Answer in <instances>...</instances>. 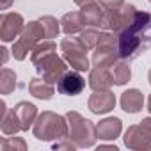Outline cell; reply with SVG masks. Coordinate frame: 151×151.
I'll return each mask as SVG.
<instances>
[{"label": "cell", "mask_w": 151, "mask_h": 151, "mask_svg": "<svg viewBox=\"0 0 151 151\" xmlns=\"http://www.w3.org/2000/svg\"><path fill=\"white\" fill-rule=\"evenodd\" d=\"M119 36V57L133 60L140 53L151 48V13L139 11L132 27L123 30Z\"/></svg>", "instance_id": "cell-1"}, {"label": "cell", "mask_w": 151, "mask_h": 151, "mask_svg": "<svg viewBox=\"0 0 151 151\" xmlns=\"http://www.w3.org/2000/svg\"><path fill=\"white\" fill-rule=\"evenodd\" d=\"M77 147V144H75L73 140H66V142H55L53 144V149H75Z\"/></svg>", "instance_id": "cell-28"}, {"label": "cell", "mask_w": 151, "mask_h": 151, "mask_svg": "<svg viewBox=\"0 0 151 151\" xmlns=\"http://www.w3.org/2000/svg\"><path fill=\"white\" fill-rule=\"evenodd\" d=\"M39 22H41V25H43V29H45V36H46V39H53V37L59 36V32H60L62 27H60V22H59L57 18L46 14V16H41Z\"/></svg>", "instance_id": "cell-23"}, {"label": "cell", "mask_w": 151, "mask_h": 151, "mask_svg": "<svg viewBox=\"0 0 151 151\" xmlns=\"http://www.w3.org/2000/svg\"><path fill=\"white\" fill-rule=\"evenodd\" d=\"M100 30H96V27H87V29H84L82 32H80V36H78V39L82 41V45L87 48V50H94L96 48V45H98V41H100Z\"/></svg>", "instance_id": "cell-24"}, {"label": "cell", "mask_w": 151, "mask_h": 151, "mask_svg": "<svg viewBox=\"0 0 151 151\" xmlns=\"http://www.w3.org/2000/svg\"><path fill=\"white\" fill-rule=\"evenodd\" d=\"M14 112H16V116L20 119V124H22V130L23 132H27L30 126H34V123L37 119V107L34 103L20 101V103H16Z\"/></svg>", "instance_id": "cell-16"}, {"label": "cell", "mask_w": 151, "mask_h": 151, "mask_svg": "<svg viewBox=\"0 0 151 151\" xmlns=\"http://www.w3.org/2000/svg\"><path fill=\"white\" fill-rule=\"evenodd\" d=\"M60 52L68 66L77 71H89V59H87V48L82 45L78 37H66L60 41Z\"/></svg>", "instance_id": "cell-6"}, {"label": "cell", "mask_w": 151, "mask_h": 151, "mask_svg": "<svg viewBox=\"0 0 151 151\" xmlns=\"http://www.w3.org/2000/svg\"><path fill=\"white\" fill-rule=\"evenodd\" d=\"M43 39H46V36H45V29H43L41 22L39 20L29 22L25 25L23 32L20 34V37L13 43V57L16 60H25L27 55L34 50V46Z\"/></svg>", "instance_id": "cell-5"}, {"label": "cell", "mask_w": 151, "mask_h": 151, "mask_svg": "<svg viewBox=\"0 0 151 151\" xmlns=\"http://www.w3.org/2000/svg\"><path fill=\"white\" fill-rule=\"evenodd\" d=\"M147 110H149V114H151V94L147 96Z\"/></svg>", "instance_id": "cell-31"}, {"label": "cell", "mask_w": 151, "mask_h": 151, "mask_svg": "<svg viewBox=\"0 0 151 151\" xmlns=\"http://www.w3.org/2000/svg\"><path fill=\"white\" fill-rule=\"evenodd\" d=\"M139 14V9L132 4H124L119 11H116L114 14H105L103 18V30H112L116 34H121L123 30H126L128 27H132V23L135 22Z\"/></svg>", "instance_id": "cell-9"}, {"label": "cell", "mask_w": 151, "mask_h": 151, "mask_svg": "<svg viewBox=\"0 0 151 151\" xmlns=\"http://www.w3.org/2000/svg\"><path fill=\"white\" fill-rule=\"evenodd\" d=\"M87 107L93 114H109L110 110H114L116 107V94L110 89H103V91H94L89 96Z\"/></svg>", "instance_id": "cell-12"}, {"label": "cell", "mask_w": 151, "mask_h": 151, "mask_svg": "<svg viewBox=\"0 0 151 151\" xmlns=\"http://www.w3.org/2000/svg\"><path fill=\"white\" fill-rule=\"evenodd\" d=\"M80 16L86 23V27H101L103 25V18H105V11L103 7L98 4V0H91V2L80 6Z\"/></svg>", "instance_id": "cell-13"}, {"label": "cell", "mask_w": 151, "mask_h": 151, "mask_svg": "<svg viewBox=\"0 0 151 151\" xmlns=\"http://www.w3.org/2000/svg\"><path fill=\"white\" fill-rule=\"evenodd\" d=\"M123 140L128 149L149 151L151 149V117H144L139 124L128 126Z\"/></svg>", "instance_id": "cell-8"}, {"label": "cell", "mask_w": 151, "mask_h": 151, "mask_svg": "<svg viewBox=\"0 0 151 151\" xmlns=\"http://www.w3.org/2000/svg\"><path fill=\"white\" fill-rule=\"evenodd\" d=\"M149 2H151V0H149Z\"/></svg>", "instance_id": "cell-33"}, {"label": "cell", "mask_w": 151, "mask_h": 151, "mask_svg": "<svg viewBox=\"0 0 151 151\" xmlns=\"http://www.w3.org/2000/svg\"><path fill=\"white\" fill-rule=\"evenodd\" d=\"M16 73L9 68H4L0 73V94H11L16 89Z\"/></svg>", "instance_id": "cell-22"}, {"label": "cell", "mask_w": 151, "mask_h": 151, "mask_svg": "<svg viewBox=\"0 0 151 151\" xmlns=\"http://www.w3.org/2000/svg\"><path fill=\"white\" fill-rule=\"evenodd\" d=\"M23 29H25V22L20 13H4L0 16V39L4 43L14 41V37H20Z\"/></svg>", "instance_id": "cell-10"}, {"label": "cell", "mask_w": 151, "mask_h": 151, "mask_svg": "<svg viewBox=\"0 0 151 151\" xmlns=\"http://www.w3.org/2000/svg\"><path fill=\"white\" fill-rule=\"evenodd\" d=\"M55 52H50V53L39 57L36 62H32L36 66L37 73L41 75V78H45L50 84H57L60 80V77L68 71V62L64 60V57L60 59Z\"/></svg>", "instance_id": "cell-7"}, {"label": "cell", "mask_w": 151, "mask_h": 151, "mask_svg": "<svg viewBox=\"0 0 151 151\" xmlns=\"http://www.w3.org/2000/svg\"><path fill=\"white\" fill-rule=\"evenodd\" d=\"M119 60V36L112 30H103L93 52V66L112 68Z\"/></svg>", "instance_id": "cell-4"}, {"label": "cell", "mask_w": 151, "mask_h": 151, "mask_svg": "<svg viewBox=\"0 0 151 151\" xmlns=\"http://www.w3.org/2000/svg\"><path fill=\"white\" fill-rule=\"evenodd\" d=\"M114 86V78H112V71H109V68L103 66H94L89 73V87L93 91H103V89H110Z\"/></svg>", "instance_id": "cell-14"}, {"label": "cell", "mask_w": 151, "mask_h": 151, "mask_svg": "<svg viewBox=\"0 0 151 151\" xmlns=\"http://www.w3.org/2000/svg\"><path fill=\"white\" fill-rule=\"evenodd\" d=\"M27 142L20 137H7L2 140V151H25Z\"/></svg>", "instance_id": "cell-26"}, {"label": "cell", "mask_w": 151, "mask_h": 151, "mask_svg": "<svg viewBox=\"0 0 151 151\" xmlns=\"http://www.w3.org/2000/svg\"><path fill=\"white\" fill-rule=\"evenodd\" d=\"M60 27H62V32L68 34V36H73V34H80L86 27L82 16H80V11H69L66 13L62 18H60Z\"/></svg>", "instance_id": "cell-18"}, {"label": "cell", "mask_w": 151, "mask_h": 151, "mask_svg": "<svg viewBox=\"0 0 151 151\" xmlns=\"http://www.w3.org/2000/svg\"><path fill=\"white\" fill-rule=\"evenodd\" d=\"M147 80H149V84H151V69H149V73H147Z\"/></svg>", "instance_id": "cell-32"}, {"label": "cell", "mask_w": 151, "mask_h": 151, "mask_svg": "<svg viewBox=\"0 0 151 151\" xmlns=\"http://www.w3.org/2000/svg\"><path fill=\"white\" fill-rule=\"evenodd\" d=\"M84 89H86V80L80 75V71H77V69L66 71L60 77V80L57 82V91L66 96H77Z\"/></svg>", "instance_id": "cell-11"}, {"label": "cell", "mask_w": 151, "mask_h": 151, "mask_svg": "<svg viewBox=\"0 0 151 151\" xmlns=\"http://www.w3.org/2000/svg\"><path fill=\"white\" fill-rule=\"evenodd\" d=\"M29 93L37 98V100H50L53 94H55V89H53V84L46 82L45 78L41 77H34L30 78L29 82Z\"/></svg>", "instance_id": "cell-19"}, {"label": "cell", "mask_w": 151, "mask_h": 151, "mask_svg": "<svg viewBox=\"0 0 151 151\" xmlns=\"http://www.w3.org/2000/svg\"><path fill=\"white\" fill-rule=\"evenodd\" d=\"M144 107V94L139 89H128L121 94V109L128 114H137Z\"/></svg>", "instance_id": "cell-17"}, {"label": "cell", "mask_w": 151, "mask_h": 151, "mask_svg": "<svg viewBox=\"0 0 151 151\" xmlns=\"http://www.w3.org/2000/svg\"><path fill=\"white\" fill-rule=\"evenodd\" d=\"M0 52H2V55H4V59H2V62L6 64V60H7V50H6V48H2V50H0Z\"/></svg>", "instance_id": "cell-30"}, {"label": "cell", "mask_w": 151, "mask_h": 151, "mask_svg": "<svg viewBox=\"0 0 151 151\" xmlns=\"http://www.w3.org/2000/svg\"><path fill=\"white\" fill-rule=\"evenodd\" d=\"M112 78H114V86H124L130 82L132 78V69L128 66V62L124 59L114 62L112 66Z\"/></svg>", "instance_id": "cell-21"}, {"label": "cell", "mask_w": 151, "mask_h": 151, "mask_svg": "<svg viewBox=\"0 0 151 151\" xmlns=\"http://www.w3.org/2000/svg\"><path fill=\"white\" fill-rule=\"evenodd\" d=\"M14 2V0H0V7L2 9H9V6Z\"/></svg>", "instance_id": "cell-29"}, {"label": "cell", "mask_w": 151, "mask_h": 151, "mask_svg": "<svg viewBox=\"0 0 151 151\" xmlns=\"http://www.w3.org/2000/svg\"><path fill=\"white\" fill-rule=\"evenodd\" d=\"M0 130H2L4 135H16L18 132H23L22 130V124H20V119L14 112V109H9L7 114L0 119Z\"/></svg>", "instance_id": "cell-20"}, {"label": "cell", "mask_w": 151, "mask_h": 151, "mask_svg": "<svg viewBox=\"0 0 151 151\" xmlns=\"http://www.w3.org/2000/svg\"><path fill=\"white\" fill-rule=\"evenodd\" d=\"M55 50H57V45H55L52 39H43V41H39V43L34 46V50L30 52V60L36 62L39 57H43V55H46V53H50V52H55Z\"/></svg>", "instance_id": "cell-25"}, {"label": "cell", "mask_w": 151, "mask_h": 151, "mask_svg": "<svg viewBox=\"0 0 151 151\" xmlns=\"http://www.w3.org/2000/svg\"><path fill=\"white\" fill-rule=\"evenodd\" d=\"M68 117V139L77 144V147H93L96 144L98 137V128L93 121L86 119L82 114L77 110H69L66 114Z\"/></svg>", "instance_id": "cell-3"}, {"label": "cell", "mask_w": 151, "mask_h": 151, "mask_svg": "<svg viewBox=\"0 0 151 151\" xmlns=\"http://www.w3.org/2000/svg\"><path fill=\"white\" fill-rule=\"evenodd\" d=\"M68 117L45 110L43 114L37 116L34 126H32V133L37 140L43 142H50V140H62L68 139Z\"/></svg>", "instance_id": "cell-2"}, {"label": "cell", "mask_w": 151, "mask_h": 151, "mask_svg": "<svg viewBox=\"0 0 151 151\" xmlns=\"http://www.w3.org/2000/svg\"><path fill=\"white\" fill-rule=\"evenodd\" d=\"M96 128L101 140H116L123 132V121L119 117H105L96 124Z\"/></svg>", "instance_id": "cell-15"}, {"label": "cell", "mask_w": 151, "mask_h": 151, "mask_svg": "<svg viewBox=\"0 0 151 151\" xmlns=\"http://www.w3.org/2000/svg\"><path fill=\"white\" fill-rule=\"evenodd\" d=\"M98 4L103 7L105 14H114L124 6V0H98Z\"/></svg>", "instance_id": "cell-27"}]
</instances>
